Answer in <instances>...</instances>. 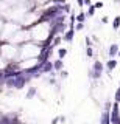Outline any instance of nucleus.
<instances>
[{
	"label": "nucleus",
	"mask_w": 120,
	"mask_h": 124,
	"mask_svg": "<svg viewBox=\"0 0 120 124\" xmlns=\"http://www.w3.org/2000/svg\"><path fill=\"white\" fill-rule=\"evenodd\" d=\"M111 107H112V101H104V104H103V110L111 112Z\"/></svg>",
	"instance_id": "17"
},
{
	"label": "nucleus",
	"mask_w": 120,
	"mask_h": 124,
	"mask_svg": "<svg viewBox=\"0 0 120 124\" xmlns=\"http://www.w3.org/2000/svg\"><path fill=\"white\" fill-rule=\"evenodd\" d=\"M111 124H120V104L119 102H112L111 107Z\"/></svg>",
	"instance_id": "3"
},
{
	"label": "nucleus",
	"mask_w": 120,
	"mask_h": 124,
	"mask_svg": "<svg viewBox=\"0 0 120 124\" xmlns=\"http://www.w3.org/2000/svg\"><path fill=\"white\" fill-rule=\"evenodd\" d=\"M94 6L97 8V9H102V8L104 6V3L103 2H97V3H94Z\"/></svg>",
	"instance_id": "24"
},
{
	"label": "nucleus",
	"mask_w": 120,
	"mask_h": 124,
	"mask_svg": "<svg viewBox=\"0 0 120 124\" xmlns=\"http://www.w3.org/2000/svg\"><path fill=\"white\" fill-rule=\"evenodd\" d=\"M63 13H64V14L72 13V6L69 5V3H64V5H63Z\"/></svg>",
	"instance_id": "16"
},
{
	"label": "nucleus",
	"mask_w": 120,
	"mask_h": 124,
	"mask_svg": "<svg viewBox=\"0 0 120 124\" xmlns=\"http://www.w3.org/2000/svg\"><path fill=\"white\" fill-rule=\"evenodd\" d=\"M108 22H109V19H108L106 16H104V17H102V23H108Z\"/></svg>",
	"instance_id": "28"
},
{
	"label": "nucleus",
	"mask_w": 120,
	"mask_h": 124,
	"mask_svg": "<svg viewBox=\"0 0 120 124\" xmlns=\"http://www.w3.org/2000/svg\"><path fill=\"white\" fill-rule=\"evenodd\" d=\"M36 95H37V88L34 87V85H30L27 93H25V99H33Z\"/></svg>",
	"instance_id": "9"
},
{
	"label": "nucleus",
	"mask_w": 120,
	"mask_h": 124,
	"mask_svg": "<svg viewBox=\"0 0 120 124\" xmlns=\"http://www.w3.org/2000/svg\"><path fill=\"white\" fill-rule=\"evenodd\" d=\"M104 71V64L100 59H95L92 62V67L87 70V76L91 81H100Z\"/></svg>",
	"instance_id": "2"
},
{
	"label": "nucleus",
	"mask_w": 120,
	"mask_h": 124,
	"mask_svg": "<svg viewBox=\"0 0 120 124\" xmlns=\"http://www.w3.org/2000/svg\"><path fill=\"white\" fill-rule=\"evenodd\" d=\"M95 11H97V8L94 6V3H92L91 6H87V11H86V16L87 17H94L95 16Z\"/></svg>",
	"instance_id": "13"
},
{
	"label": "nucleus",
	"mask_w": 120,
	"mask_h": 124,
	"mask_svg": "<svg viewBox=\"0 0 120 124\" xmlns=\"http://www.w3.org/2000/svg\"><path fill=\"white\" fill-rule=\"evenodd\" d=\"M59 123V116H56V118H53V121H52V124H58Z\"/></svg>",
	"instance_id": "27"
},
{
	"label": "nucleus",
	"mask_w": 120,
	"mask_h": 124,
	"mask_svg": "<svg viewBox=\"0 0 120 124\" xmlns=\"http://www.w3.org/2000/svg\"><path fill=\"white\" fill-rule=\"evenodd\" d=\"M86 19H87V16H86V13H83V11H80V13L76 14V22H86Z\"/></svg>",
	"instance_id": "15"
},
{
	"label": "nucleus",
	"mask_w": 120,
	"mask_h": 124,
	"mask_svg": "<svg viewBox=\"0 0 120 124\" xmlns=\"http://www.w3.org/2000/svg\"><path fill=\"white\" fill-rule=\"evenodd\" d=\"M53 68H55V71L59 73L61 70L64 68V62H63V59H59V57H58L56 61H53Z\"/></svg>",
	"instance_id": "10"
},
{
	"label": "nucleus",
	"mask_w": 120,
	"mask_h": 124,
	"mask_svg": "<svg viewBox=\"0 0 120 124\" xmlns=\"http://www.w3.org/2000/svg\"><path fill=\"white\" fill-rule=\"evenodd\" d=\"M81 30H84V22H76L75 31H81Z\"/></svg>",
	"instance_id": "22"
},
{
	"label": "nucleus",
	"mask_w": 120,
	"mask_h": 124,
	"mask_svg": "<svg viewBox=\"0 0 120 124\" xmlns=\"http://www.w3.org/2000/svg\"><path fill=\"white\" fill-rule=\"evenodd\" d=\"M61 42H63V34H58V36H55L52 39V44L50 45H52L53 48H58V46L61 45Z\"/></svg>",
	"instance_id": "11"
},
{
	"label": "nucleus",
	"mask_w": 120,
	"mask_h": 124,
	"mask_svg": "<svg viewBox=\"0 0 120 124\" xmlns=\"http://www.w3.org/2000/svg\"><path fill=\"white\" fill-rule=\"evenodd\" d=\"M117 57H120V50H119V53H117Z\"/></svg>",
	"instance_id": "29"
},
{
	"label": "nucleus",
	"mask_w": 120,
	"mask_h": 124,
	"mask_svg": "<svg viewBox=\"0 0 120 124\" xmlns=\"http://www.w3.org/2000/svg\"><path fill=\"white\" fill-rule=\"evenodd\" d=\"M100 124H111V113L108 110H103L100 115Z\"/></svg>",
	"instance_id": "8"
},
{
	"label": "nucleus",
	"mask_w": 120,
	"mask_h": 124,
	"mask_svg": "<svg viewBox=\"0 0 120 124\" xmlns=\"http://www.w3.org/2000/svg\"><path fill=\"white\" fill-rule=\"evenodd\" d=\"M76 5H78L80 8H83L84 6V0H76Z\"/></svg>",
	"instance_id": "25"
},
{
	"label": "nucleus",
	"mask_w": 120,
	"mask_h": 124,
	"mask_svg": "<svg viewBox=\"0 0 120 124\" xmlns=\"http://www.w3.org/2000/svg\"><path fill=\"white\" fill-rule=\"evenodd\" d=\"M47 82H48L50 85H56V79H55V76H52V78H48V79H47Z\"/></svg>",
	"instance_id": "23"
},
{
	"label": "nucleus",
	"mask_w": 120,
	"mask_h": 124,
	"mask_svg": "<svg viewBox=\"0 0 120 124\" xmlns=\"http://www.w3.org/2000/svg\"><path fill=\"white\" fill-rule=\"evenodd\" d=\"M59 78H61V79H67V78H69V71L63 68V70L59 71Z\"/></svg>",
	"instance_id": "19"
},
{
	"label": "nucleus",
	"mask_w": 120,
	"mask_h": 124,
	"mask_svg": "<svg viewBox=\"0 0 120 124\" xmlns=\"http://www.w3.org/2000/svg\"><path fill=\"white\" fill-rule=\"evenodd\" d=\"M31 81V78L30 76H25L24 73H22V70H20V73L19 75H16L14 78H8V79H5V87H8L11 88V90H22L24 87H27V84Z\"/></svg>",
	"instance_id": "1"
},
{
	"label": "nucleus",
	"mask_w": 120,
	"mask_h": 124,
	"mask_svg": "<svg viewBox=\"0 0 120 124\" xmlns=\"http://www.w3.org/2000/svg\"><path fill=\"white\" fill-rule=\"evenodd\" d=\"M73 37H75V28H67L63 34V42H67V44H72Z\"/></svg>",
	"instance_id": "6"
},
{
	"label": "nucleus",
	"mask_w": 120,
	"mask_h": 124,
	"mask_svg": "<svg viewBox=\"0 0 120 124\" xmlns=\"http://www.w3.org/2000/svg\"><path fill=\"white\" fill-rule=\"evenodd\" d=\"M119 50H120L119 44H111L109 48H108V56H109V57H115L117 53H119Z\"/></svg>",
	"instance_id": "7"
},
{
	"label": "nucleus",
	"mask_w": 120,
	"mask_h": 124,
	"mask_svg": "<svg viewBox=\"0 0 120 124\" xmlns=\"http://www.w3.org/2000/svg\"><path fill=\"white\" fill-rule=\"evenodd\" d=\"M41 75H52V76H56L55 75V68H53V61H45L41 64Z\"/></svg>",
	"instance_id": "4"
},
{
	"label": "nucleus",
	"mask_w": 120,
	"mask_h": 124,
	"mask_svg": "<svg viewBox=\"0 0 120 124\" xmlns=\"http://www.w3.org/2000/svg\"><path fill=\"white\" fill-rule=\"evenodd\" d=\"M92 5V0H84V6H91Z\"/></svg>",
	"instance_id": "26"
},
{
	"label": "nucleus",
	"mask_w": 120,
	"mask_h": 124,
	"mask_svg": "<svg viewBox=\"0 0 120 124\" xmlns=\"http://www.w3.org/2000/svg\"><path fill=\"white\" fill-rule=\"evenodd\" d=\"M117 64H119V61L115 59V57H109V59H108V62L104 64V71H106L108 75L111 76V73L115 70V67H117Z\"/></svg>",
	"instance_id": "5"
},
{
	"label": "nucleus",
	"mask_w": 120,
	"mask_h": 124,
	"mask_svg": "<svg viewBox=\"0 0 120 124\" xmlns=\"http://www.w3.org/2000/svg\"><path fill=\"white\" fill-rule=\"evenodd\" d=\"M84 42H86V46H92V44H94L92 36H86V37H84Z\"/></svg>",
	"instance_id": "20"
},
{
	"label": "nucleus",
	"mask_w": 120,
	"mask_h": 124,
	"mask_svg": "<svg viewBox=\"0 0 120 124\" xmlns=\"http://www.w3.org/2000/svg\"><path fill=\"white\" fill-rule=\"evenodd\" d=\"M119 28H120V16H115L114 20H112V30L117 31Z\"/></svg>",
	"instance_id": "14"
},
{
	"label": "nucleus",
	"mask_w": 120,
	"mask_h": 124,
	"mask_svg": "<svg viewBox=\"0 0 120 124\" xmlns=\"http://www.w3.org/2000/svg\"><path fill=\"white\" fill-rule=\"evenodd\" d=\"M86 56L94 57V48H92V46H86Z\"/></svg>",
	"instance_id": "18"
},
{
	"label": "nucleus",
	"mask_w": 120,
	"mask_h": 124,
	"mask_svg": "<svg viewBox=\"0 0 120 124\" xmlns=\"http://www.w3.org/2000/svg\"><path fill=\"white\" fill-rule=\"evenodd\" d=\"M58 57H59V59H64L65 56H67V53H69V50L65 48V46H59V48H58Z\"/></svg>",
	"instance_id": "12"
},
{
	"label": "nucleus",
	"mask_w": 120,
	"mask_h": 124,
	"mask_svg": "<svg viewBox=\"0 0 120 124\" xmlns=\"http://www.w3.org/2000/svg\"><path fill=\"white\" fill-rule=\"evenodd\" d=\"M114 101L120 104V87H119L117 90H115V93H114Z\"/></svg>",
	"instance_id": "21"
}]
</instances>
